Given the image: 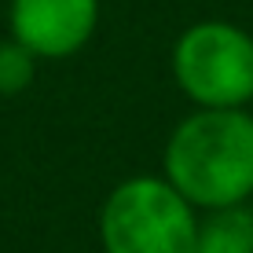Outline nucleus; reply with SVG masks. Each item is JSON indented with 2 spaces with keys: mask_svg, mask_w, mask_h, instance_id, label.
<instances>
[{
  "mask_svg": "<svg viewBox=\"0 0 253 253\" xmlns=\"http://www.w3.org/2000/svg\"><path fill=\"white\" fill-rule=\"evenodd\" d=\"M195 206L158 176L125 180L99 209L107 253H195Z\"/></svg>",
  "mask_w": 253,
  "mask_h": 253,
  "instance_id": "f03ea898",
  "label": "nucleus"
},
{
  "mask_svg": "<svg viewBox=\"0 0 253 253\" xmlns=\"http://www.w3.org/2000/svg\"><path fill=\"white\" fill-rule=\"evenodd\" d=\"M165 180L202 209L246 202L253 195V114L206 107L184 118L165 143Z\"/></svg>",
  "mask_w": 253,
  "mask_h": 253,
  "instance_id": "f257e3e1",
  "label": "nucleus"
},
{
  "mask_svg": "<svg viewBox=\"0 0 253 253\" xmlns=\"http://www.w3.org/2000/svg\"><path fill=\"white\" fill-rule=\"evenodd\" d=\"M99 0H11V37L37 59H66L92 37Z\"/></svg>",
  "mask_w": 253,
  "mask_h": 253,
  "instance_id": "20e7f679",
  "label": "nucleus"
},
{
  "mask_svg": "<svg viewBox=\"0 0 253 253\" xmlns=\"http://www.w3.org/2000/svg\"><path fill=\"white\" fill-rule=\"evenodd\" d=\"M195 253H253V209L220 206L198 220Z\"/></svg>",
  "mask_w": 253,
  "mask_h": 253,
  "instance_id": "39448f33",
  "label": "nucleus"
},
{
  "mask_svg": "<svg viewBox=\"0 0 253 253\" xmlns=\"http://www.w3.org/2000/svg\"><path fill=\"white\" fill-rule=\"evenodd\" d=\"M172 74L198 107H242L253 99V37L231 22H198L172 48Z\"/></svg>",
  "mask_w": 253,
  "mask_h": 253,
  "instance_id": "7ed1b4c3",
  "label": "nucleus"
},
{
  "mask_svg": "<svg viewBox=\"0 0 253 253\" xmlns=\"http://www.w3.org/2000/svg\"><path fill=\"white\" fill-rule=\"evenodd\" d=\"M33 70H37V55L30 48H22L19 41H4L0 44V95H15L30 88Z\"/></svg>",
  "mask_w": 253,
  "mask_h": 253,
  "instance_id": "423d86ee",
  "label": "nucleus"
}]
</instances>
